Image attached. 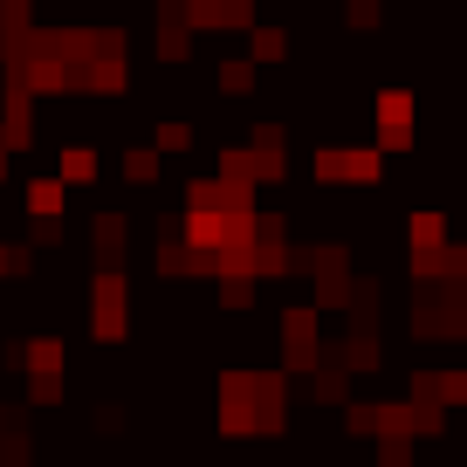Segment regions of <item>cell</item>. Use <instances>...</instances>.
I'll return each mask as SVG.
<instances>
[{
  "label": "cell",
  "mask_w": 467,
  "mask_h": 467,
  "mask_svg": "<svg viewBox=\"0 0 467 467\" xmlns=\"http://www.w3.org/2000/svg\"><path fill=\"white\" fill-rule=\"evenodd\" d=\"M89 323H97V337H110V344L124 337V275H117V268L97 282V309H89Z\"/></svg>",
  "instance_id": "obj_1"
},
{
  "label": "cell",
  "mask_w": 467,
  "mask_h": 467,
  "mask_svg": "<svg viewBox=\"0 0 467 467\" xmlns=\"http://www.w3.org/2000/svg\"><path fill=\"white\" fill-rule=\"evenodd\" d=\"M28 206H35V213H56V206H62V186H56V179H35V186H28Z\"/></svg>",
  "instance_id": "obj_2"
}]
</instances>
